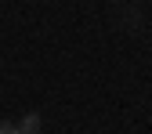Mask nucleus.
<instances>
[{
  "mask_svg": "<svg viewBox=\"0 0 152 134\" xmlns=\"http://www.w3.org/2000/svg\"><path fill=\"white\" fill-rule=\"evenodd\" d=\"M40 130H44V116L40 112H26L18 120V134H40Z\"/></svg>",
  "mask_w": 152,
  "mask_h": 134,
  "instance_id": "1",
  "label": "nucleus"
},
{
  "mask_svg": "<svg viewBox=\"0 0 152 134\" xmlns=\"http://www.w3.org/2000/svg\"><path fill=\"white\" fill-rule=\"evenodd\" d=\"M0 134H18V123L15 120H0Z\"/></svg>",
  "mask_w": 152,
  "mask_h": 134,
  "instance_id": "2",
  "label": "nucleus"
}]
</instances>
